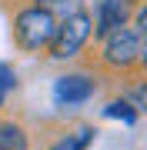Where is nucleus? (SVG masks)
<instances>
[{
  "instance_id": "7",
  "label": "nucleus",
  "mask_w": 147,
  "mask_h": 150,
  "mask_svg": "<svg viewBox=\"0 0 147 150\" xmlns=\"http://www.w3.org/2000/svg\"><path fill=\"white\" fill-rule=\"evenodd\" d=\"M94 134H97L94 127H77L74 134H64L60 140H54L50 150H87L90 140H94Z\"/></svg>"
},
{
  "instance_id": "2",
  "label": "nucleus",
  "mask_w": 147,
  "mask_h": 150,
  "mask_svg": "<svg viewBox=\"0 0 147 150\" xmlns=\"http://www.w3.org/2000/svg\"><path fill=\"white\" fill-rule=\"evenodd\" d=\"M94 33V20L87 10H70L64 20H57V30H54V40H50V57L54 60H70L84 50V43L90 40Z\"/></svg>"
},
{
  "instance_id": "8",
  "label": "nucleus",
  "mask_w": 147,
  "mask_h": 150,
  "mask_svg": "<svg viewBox=\"0 0 147 150\" xmlns=\"http://www.w3.org/2000/svg\"><path fill=\"white\" fill-rule=\"evenodd\" d=\"M137 107H131L127 100H110L107 107H104V117H110V120H120V123H127V127H134L137 123Z\"/></svg>"
},
{
  "instance_id": "5",
  "label": "nucleus",
  "mask_w": 147,
  "mask_h": 150,
  "mask_svg": "<svg viewBox=\"0 0 147 150\" xmlns=\"http://www.w3.org/2000/svg\"><path fill=\"white\" fill-rule=\"evenodd\" d=\"M131 4L134 0H97V13L90 17L94 20V37L104 40L110 30L127 27V20H131Z\"/></svg>"
},
{
  "instance_id": "9",
  "label": "nucleus",
  "mask_w": 147,
  "mask_h": 150,
  "mask_svg": "<svg viewBox=\"0 0 147 150\" xmlns=\"http://www.w3.org/2000/svg\"><path fill=\"white\" fill-rule=\"evenodd\" d=\"M10 90H17V70L10 64H0V107H4Z\"/></svg>"
},
{
  "instance_id": "6",
  "label": "nucleus",
  "mask_w": 147,
  "mask_h": 150,
  "mask_svg": "<svg viewBox=\"0 0 147 150\" xmlns=\"http://www.w3.org/2000/svg\"><path fill=\"white\" fill-rule=\"evenodd\" d=\"M0 150H30V137L23 123L0 117Z\"/></svg>"
},
{
  "instance_id": "4",
  "label": "nucleus",
  "mask_w": 147,
  "mask_h": 150,
  "mask_svg": "<svg viewBox=\"0 0 147 150\" xmlns=\"http://www.w3.org/2000/svg\"><path fill=\"white\" fill-rule=\"evenodd\" d=\"M94 90H97V83L90 74H64L54 80V103L57 107H80L94 97Z\"/></svg>"
},
{
  "instance_id": "1",
  "label": "nucleus",
  "mask_w": 147,
  "mask_h": 150,
  "mask_svg": "<svg viewBox=\"0 0 147 150\" xmlns=\"http://www.w3.org/2000/svg\"><path fill=\"white\" fill-rule=\"evenodd\" d=\"M54 30H57V13H50L44 7H37V4L23 7V10L13 17V40H17V47L30 50V54L50 47Z\"/></svg>"
},
{
  "instance_id": "10",
  "label": "nucleus",
  "mask_w": 147,
  "mask_h": 150,
  "mask_svg": "<svg viewBox=\"0 0 147 150\" xmlns=\"http://www.w3.org/2000/svg\"><path fill=\"white\" fill-rule=\"evenodd\" d=\"M37 7H44V10H50V13H57V10H64L67 13V7H70V0H33Z\"/></svg>"
},
{
  "instance_id": "3",
  "label": "nucleus",
  "mask_w": 147,
  "mask_h": 150,
  "mask_svg": "<svg viewBox=\"0 0 147 150\" xmlns=\"http://www.w3.org/2000/svg\"><path fill=\"white\" fill-rule=\"evenodd\" d=\"M100 60L110 70H131L134 64L144 60V47H141V33L134 27H117L104 37L100 47Z\"/></svg>"
}]
</instances>
